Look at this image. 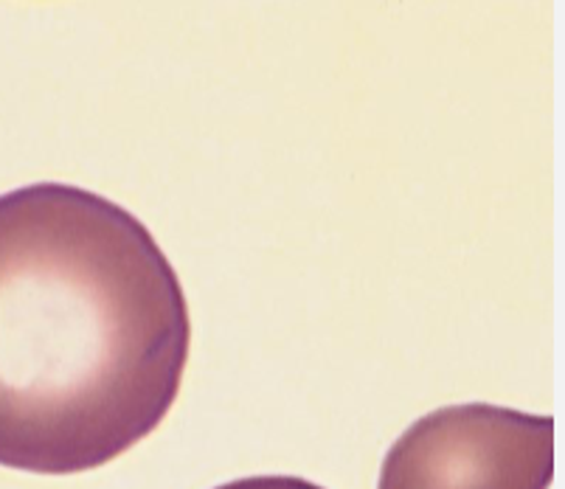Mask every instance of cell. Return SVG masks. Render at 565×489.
<instances>
[{"mask_svg":"<svg viewBox=\"0 0 565 489\" xmlns=\"http://www.w3.org/2000/svg\"><path fill=\"white\" fill-rule=\"evenodd\" d=\"M186 296L150 228L71 183L0 194V467H105L167 419Z\"/></svg>","mask_w":565,"mask_h":489,"instance_id":"cell-1","label":"cell"},{"mask_svg":"<svg viewBox=\"0 0 565 489\" xmlns=\"http://www.w3.org/2000/svg\"><path fill=\"white\" fill-rule=\"evenodd\" d=\"M554 419L490 403L445 405L385 453L377 489H548Z\"/></svg>","mask_w":565,"mask_h":489,"instance_id":"cell-2","label":"cell"},{"mask_svg":"<svg viewBox=\"0 0 565 489\" xmlns=\"http://www.w3.org/2000/svg\"><path fill=\"white\" fill-rule=\"evenodd\" d=\"M214 489H323L318 483L307 481L299 476H250V478H236V481L223 483Z\"/></svg>","mask_w":565,"mask_h":489,"instance_id":"cell-3","label":"cell"}]
</instances>
